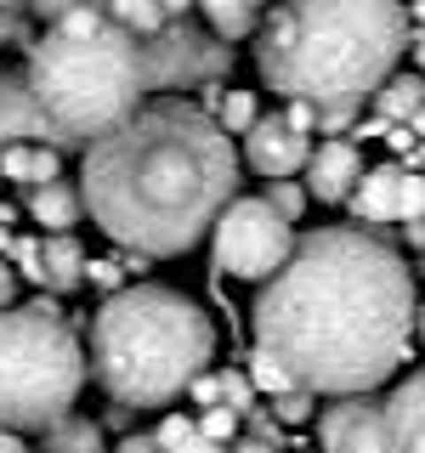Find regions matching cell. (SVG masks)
I'll return each instance as SVG.
<instances>
[{
	"mask_svg": "<svg viewBox=\"0 0 425 453\" xmlns=\"http://www.w3.org/2000/svg\"><path fill=\"white\" fill-rule=\"evenodd\" d=\"M23 6H28V18H35V23H57L63 12L85 6V0H23Z\"/></svg>",
	"mask_w": 425,
	"mask_h": 453,
	"instance_id": "836d02e7",
	"label": "cell"
},
{
	"mask_svg": "<svg viewBox=\"0 0 425 453\" xmlns=\"http://www.w3.org/2000/svg\"><path fill=\"white\" fill-rule=\"evenodd\" d=\"M244 363H250L244 374L255 380V391H267V396H278V391H290V386H295V374H290V368H283L267 346H250V357H244Z\"/></svg>",
	"mask_w": 425,
	"mask_h": 453,
	"instance_id": "cb8c5ba5",
	"label": "cell"
},
{
	"mask_svg": "<svg viewBox=\"0 0 425 453\" xmlns=\"http://www.w3.org/2000/svg\"><path fill=\"white\" fill-rule=\"evenodd\" d=\"M425 216V176L420 170H403V188H397V221Z\"/></svg>",
	"mask_w": 425,
	"mask_h": 453,
	"instance_id": "f1b7e54d",
	"label": "cell"
},
{
	"mask_svg": "<svg viewBox=\"0 0 425 453\" xmlns=\"http://www.w3.org/2000/svg\"><path fill=\"white\" fill-rule=\"evenodd\" d=\"M267 204L278 210V216H290V221H301L306 216V204H312V193H306V181H290V176H267Z\"/></svg>",
	"mask_w": 425,
	"mask_h": 453,
	"instance_id": "d4e9b609",
	"label": "cell"
},
{
	"mask_svg": "<svg viewBox=\"0 0 425 453\" xmlns=\"http://www.w3.org/2000/svg\"><path fill=\"white\" fill-rule=\"evenodd\" d=\"M368 103H375V113H380V119H391V125L414 119V113L425 108V74H397V68H391Z\"/></svg>",
	"mask_w": 425,
	"mask_h": 453,
	"instance_id": "ffe728a7",
	"label": "cell"
},
{
	"mask_svg": "<svg viewBox=\"0 0 425 453\" xmlns=\"http://www.w3.org/2000/svg\"><path fill=\"white\" fill-rule=\"evenodd\" d=\"M420 273H425V255H420Z\"/></svg>",
	"mask_w": 425,
	"mask_h": 453,
	"instance_id": "bcb514c9",
	"label": "cell"
},
{
	"mask_svg": "<svg viewBox=\"0 0 425 453\" xmlns=\"http://www.w3.org/2000/svg\"><path fill=\"white\" fill-rule=\"evenodd\" d=\"M85 380H91V357L63 306L46 301V289L23 306H0V425L46 431L57 414L80 403Z\"/></svg>",
	"mask_w": 425,
	"mask_h": 453,
	"instance_id": "8992f818",
	"label": "cell"
},
{
	"mask_svg": "<svg viewBox=\"0 0 425 453\" xmlns=\"http://www.w3.org/2000/svg\"><path fill=\"white\" fill-rule=\"evenodd\" d=\"M165 12H170V18H188V12H193V0H165Z\"/></svg>",
	"mask_w": 425,
	"mask_h": 453,
	"instance_id": "60d3db41",
	"label": "cell"
},
{
	"mask_svg": "<svg viewBox=\"0 0 425 453\" xmlns=\"http://www.w3.org/2000/svg\"><path fill=\"white\" fill-rule=\"evenodd\" d=\"M85 278H91L97 283V289H120V266H113V261H85Z\"/></svg>",
	"mask_w": 425,
	"mask_h": 453,
	"instance_id": "d590c367",
	"label": "cell"
},
{
	"mask_svg": "<svg viewBox=\"0 0 425 453\" xmlns=\"http://www.w3.org/2000/svg\"><path fill=\"white\" fill-rule=\"evenodd\" d=\"M40 453H108V442H103V425L68 408L40 431Z\"/></svg>",
	"mask_w": 425,
	"mask_h": 453,
	"instance_id": "d6986e66",
	"label": "cell"
},
{
	"mask_svg": "<svg viewBox=\"0 0 425 453\" xmlns=\"http://www.w3.org/2000/svg\"><path fill=\"white\" fill-rule=\"evenodd\" d=\"M0 6H23V0H0Z\"/></svg>",
	"mask_w": 425,
	"mask_h": 453,
	"instance_id": "f6af8a7d",
	"label": "cell"
},
{
	"mask_svg": "<svg viewBox=\"0 0 425 453\" xmlns=\"http://www.w3.org/2000/svg\"><path fill=\"white\" fill-rule=\"evenodd\" d=\"M283 113H290V125H295V131H318V108H312L306 103V96H290V108H283Z\"/></svg>",
	"mask_w": 425,
	"mask_h": 453,
	"instance_id": "e575fe53",
	"label": "cell"
},
{
	"mask_svg": "<svg viewBox=\"0 0 425 453\" xmlns=\"http://www.w3.org/2000/svg\"><path fill=\"white\" fill-rule=\"evenodd\" d=\"M23 210L40 221V233H74V226L85 221V193H80V181L51 176V181L23 188Z\"/></svg>",
	"mask_w": 425,
	"mask_h": 453,
	"instance_id": "9a60e30c",
	"label": "cell"
},
{
	"mask_svg": "<svg viewBox=\"0 0 425 453\" xmlns=\"http://www.w3.org/2000/svg\"><path fill=\"white\" fill-rule=\"evenodd\" d=\"M12 261L23 278H35L46 295H74L85 283V250L74 233H40V238H12Z\"/></svg>",
	"mask_w": 425,
	"mask_h": 453,
	"instance_id": "30bf717a",
	"label": "cell"
},
{
	"mask_svg": "<svg viewBox=\"0 0 425 453\" xmlns=\"http://www.w3.org/2000/svg\"><path fill=\"white\" fill-rule=\"evenodd\" d=\"M273 414H278L283 425H306V419H318V391H306V386L278 391V396H273Z\"/></svg>",
	"mask_w": 425,
	"mask_h": 453,
	"instance_id": "484cf974",
	"label": "cell"
},
{
	"mask_svg": "<svg viewBox=\"0 0 425 453\" xmlns=\"http://www.w3.org/2000/svg\"><path fill=\"white\" fill-rule=\"evenodd\" d=\"M227 453H278V448L261 442V436H233V442H227Z\"/></svg>",
	"mask_w": 425,
	"mask_h": 453,
	"instance_id": "74e56055",
	"label": "cell"
},
{
	"mask_svg": "<svg viewBox=\"0 0 425 453\" xmlns=\"http://www.w3.org/2000/svg\"><path fill=\"white\" fill-rule=\"evenodd\" d=\"M414 266L380 233L318 226L295 233L290 261L261 278L250 306L255 346L318 396L380 391L414 346Z\"/></svg>",
	"mask_w": 425,
	"mask_h": 453,
	"instance_id": "6da1fadb",
	"label": "cell"
},
{
	"mask_svg": "<svg viewBox=\"0 0 425 453\" xmlns=\"http://www.w3.org/2000/svg\"><path fill=\"white\" fill-rule=\"evenodd\" d=\"M23 74L57 153H85L153 96L142 40L108 18V0H85L46 23L23 51Z\"/></svg>",
	"mask_w": 425,
	"mask_h": 453,
	"instance_id": "277c9868",
	"label": "cell"
},
{
	"mask_svg": "<svg viewBox=\"0 0 425 453\" xmlns=\"http://www.w3.org/2000/svg\"><path fill=\"white\" fill-rule=\"evenodd\" d=\"M397 188H403V165H375L358 176V188H352V216L368 221V226H386L397 221Z\"/></svg>",
	"mask_w": 425,
	"mask_h": 453,
	"instance_id": "2e32d148",
	"label": "cell"
},
{
	"mask_svg": "<svg viewBox=\"0 0 425 453\" xmlns=\"http://www.w3.org/2000/svg\"><path fill=\"white\" fill-rule=\"evenodd\" d=\"M63 176V153L51 142H12L0 148V181H18V188H35V181Z\"/></svg>",
	"mask_w": 425,
	"mask_h": 453,
	"instance_id": "e0dca14e",
	"label": "cell"
},
{
	"mask_svg": "<svg viewBox=\"0 0 425 453\" xmlns=\"http://www.w3.org/2000/svg\"><path fill=\"white\" fill-rule=\"evenodd\" d=\"M358 176H363V153H358L352 136L318 142V148L306 153V165H301V181H306V193L318 198V204H346L352 188H358Z\"/></svg>",
	"mask_w": 425,
	"mask_h": 453,
	"instance_id": "7c38bea8",
	"label": "cell"
},
{
	"mask_svg": "<svg viewBox=\"0 0 425 453\" xmlns=\"http://www.w3.org/2000/svg\"><path fill=\"white\" fill-rule=\"evenodd\" d=\"M205 108L221 119V131H227V136H244L250 125H255V113H261L250 91H221V85H205Z\"/></svg>",
	"mask_w": 425,
	"mask_h": 453,
	"instance_id": "44dd1931",
	"label": "cell"
},
{
	"mask_svg": "<svg viewBox=\"0 0 425 453\" xmlns=\"http://www.w3.org/2000/svg\"><path fill=\"white\" fill-rule=\"evenodd\" d=\"M414 23L403 0H273L255 28V74L278 96H306L318 131H346L403 63Z\"/></svg>",
	"mask_w": 425,
	"mask_h": 453,
	"instance_id": "3957f363",
	"label": "cell"
},
{
	"mask_svg": "<svg viewBox=\"0 0 425 453\" xmlns=\"http://www.w3.org/2000/svg\"><path fill=\"white\" fill-rule=\"evenodd\" d=\"M408 244H414V250H425V216H414V221H408Z\"/></svg>",
	"mask_w": 425,
	"mask_h": 453,
	"instance_id": "ab89813d",
	"label": "cell"
},
{
	"mask_svg": "<svg viewBox=\"0 0 425 453\" xmlns=\"http://www.w3.org/2000/svg\"><path fill=\"white\" fill-rule=\"evenodd\" d=\"M91 380L108 403L165 408L216 363V323L170 283H120L91 318Z\"/></svg>",
	"mask_w": 425,
	"mask_h": 453,
	"instance_id": "5b68a950",
	"label": "cell"
},
{
	"mask_svg": "<svg viewBox=\"0 0 425 453\" xmlns=\"http://www.w3.org/2000/svg\"><path fill=\"white\" fill-rule=\"evenodd\" d=\"M80 193L85 216L125 255L170 261L205 244L216 216L233 204L238 153L205 103L159 91L85 148Z\"/></svg>",
	"mask_w": 425,
	"mask_h": 453,
	"instance_id": "7a4b0ae2",
	"label": "cell"
},
{
	"mask_svg": "<svg viewBox=\"0 0 425 453\" xmlns=\"http://www.w3.org/2000/svg\"><path fill=\"white\" fill-rule=\"evenodd\" d=\"M221 403L233 408L238 419H244L250 408H255V380H250V374H238V368H221Z\"/></svg>",
	"mask_w": 425,
	"mask_h": 453,
	"instance_id": "83f0119b",
	"label": "cell"
},
{
	"mask_svg": "<svg viewBox=\"0 0 425 453\" xmlns=\"http://www.w3.org/2000/svg\"><path fill=\"white\" fill-rule=\"evenodd\" d=\"M108 18L120 28H131L136 40H148L170 23V12H165V0H108Z\"/></svg>",
	"mask_w": 425,
	"mask_h": 453,
	"instance_id": "603a6c76",
	"label": "cell"
},
{
	"mask_svg": "<svg viewBox=\"0 0 425 453\" xmlns=\"http://www.w3.org/2000/svg\"><path fill=\"white\" fill-rule=\"evenodd\" d=\"M0 453H28L23 431H12V425H0Z\"/></svg>",
	"mask_w": 425,
	"mask_h": 453,
	"instance_id": "f35d334b",
	"label": "cell"
},
{
	"mask_svg": "<svg viewBox=\"0 0 425 453\" xmlns=\"http://www.w3.org/2000/svg\"><path fill=\"white\" fill-rule=\"evenodd\" d=\"M408 23H420V28H425V0H408Z\"/></svg>",
	"mask_w": 425,
	"mask_h": 453,
	"instance_id": "7bdbcfd3",
	"label": "cell"
},
{
	"mask_svg": "<svg viewBox=\"0 0 425 453\" xmlns=\"http://www.w3.org/2000/svg\"><path fill=\"white\" fill-rule=\"evenodd\" d=\"M12 142H51L46 119L35 108V91H28L23 63L0 68V148H12Z\"/></svg>",
	"mask_w": 425,
	"mask_h": 453,
	"instance_id": "5bb4252c",
	"label": "cell"
},
{
	"mask_svg": "<svg viewBox=\"0 0 425 453\" xmlns=\"http://www.w3.org/2000/svg\"><path fill=\"white\" fill-rule=\"evenodd\" d=\"M380 419H386V453H425V368L380 396Z\"/></svg>",
	"mask_w": 425,
	"mask_h": 453,
	"instance_id": "4fadbf2b",
	"label": "cell"
},
{
	"mask_svg": "<svg viewBox=\"0 0 425 453\" xmlns=\"http://www.w3.org/2000/svg\"><path fill=\"white\" fill-rule=\"evenodd\" d=\"M312 153V136L295 131L290 113H255V125L244 131V165L255 176H295Z\"/></svg>",
	"mask_w": 425,
	"mask_h": 453,
	"instance_id": "8fae6325",
	"label": "cell"
},
{
	"mask_svg": "<svg viewBox=\"0 0 425 453\" xmlns=\"http://www.w3.org/2000/svg\"><path fill=\"white\" fill-rule=\"evenodd\" d=\"M244 425H250V436H261V442L283 448V419L273 414V408H250V414H244Z\"/></svg>",
	"mask_w": 425,
	"mask_h": 453,
	"instance_id": "4dcf8cb0",
	"label": "cell"
},
{
	"mask_svg": "<svg viewBox=\"0 0 425 453\" xmlns=\"http://www.w3.org/2000/svg\"><path fill=\"white\" fill-rule=\"evenodd\" d=\"M142 68H148V91H205V85H227L233 74V40H221L210 23L170 18L159 35L142 40Z\"/></svg>",
	"mask_w": 425,
	"mask_h": 453,
	"instance_id": "ba28073f",
	"label": "cell"
},
{
	"mask_svg": "<svg viewBox=\"0 0 425 453\" xmlns=\"http://www.w3.org/2000/svg\"><path fill=\"white\" fill-rule=\"evenodd\" d=\"M408 46H414V63H420V74H425V28H420L414 40H408Z\"/></svg>",
	"mask_w": 425,
	"mask_h": 453,
	"instance_id": "b9f144b4",
	"label": "cell"
},
{
	"mask_svg": "<svg viewBox=\"0 0 425 453\" xmlns=\"http://www.w3.org/2000/svg\"><path fill=\"white\" fill-rule=\"evenodd\" d=\"M414 334H420V346H425V301H420V311H414Z\"/></svg>",
	"mask_w": 425,
	"mask_h": 453,
	"instance_id": "ee69618b",
	"label": "cell"
},
{
	"mask_svg": "<svg viewBox=\"0 0 425 453\" xmlns=\"http://www.w3.org/2000/svg\"><path fill=\"white\" fill-rule=\"evenodd\" d=\"M188 396H193L198 408H216L221 403V374H210V368H205V374H193L188 380Z\"/></svg>",
	"mask_w": 425,
	"mask_h": 453,
	"instance_id": "1f68e13d",
	"label": "cell"
},
{
	"mask_svg": "<svg viewBox=\"0 0 425 453\" xmlns=\"http://www.w3.org/2000/svg\"><path fill=\"white\" fill-rule=\"evenodd\" d=\"M267 6H273V0H193V12L216 28L221 40H250L255 28H261Z\"/></svg>",
	"mask_w": 425,
	"mask_h": 453,
	"instance_id": "ac0fdd59",
	"label": "cell"
},
{
	"mask_svg": "<svg viewBox=\"0 0 425 453\" xmlns=\"http://www.w3.org/2000/svg\"><path fill=\"white\" fill-rule=\"evenodd\" d=\"M108 453H165V448H159V436H153V431H136V425H131V431H125Z\"/></svg>",
	"mask_w": 425,
	"mask_h": 453,
	"instance_id": "d6a6232c",
	"label": "cell"
},
{
	"mask_svg": "<svg viewBox=\"0 0 425 453\" xmlns=\"http://www.w3.org/2000/svg\"><path fill=\"white\" fill-rule=\"evenodd\" d=\"M0 46H35V18L28 6H0Z\"/></svg>",
	"mask_w": 425,
	"mask_h": 453,
	"instance_id": "4316f807",
	"label": "cell"
},
{
	"mask_svg": "<svg viewBox=\"0 0 425 453\" xmlns=\"http://www.w3.org/2000/svg\"><path fill=\"white\" fill-rule=\"evenodd\" d=\"M198 431H205V436H216V442H233V436H238V414H233L227 403H216V408H205Z\"/></svg>",
	"mask_w": 425,
	"mask_h": 453,
	"instance_id": "f546056e",
	"label": "cell"
},
{
	"mask_svg": "<svg viewBox=\"0 0 425 453\" xmlns=\"http://www.w3.org/2000/svg\"><path fill=\"white\" fill-rule=\"evenodd\" d=\"M295 250V221L278 216L267 198H238L216 216L210 226V266L227 278H244V283H261L273 278Z\"/></svg>",
	"mask_w": 425,
	"mask_h": 453,
	"instance_id": "52a82bcc",
	"label": "cell"
},
{
	"mask_svg": "<svg viewBox=\"0 0 425 453\" xmlns=\"http://www.w3.org/2000/svg\"><path fill=\"white\" fill-rule=\"evenodd\" d=\"M12 301H18V266L0 261V306H12Z\"/></svg>",
	"mask_w": 425,
	"mask_h": 453,
	"instance_id": "8d00e7d4",
	"label": "cell"
},
{
	"mask_svg": "<svg viewBox=\"0 0 425 453\" xmlns=\"http://www.w3.org/2000/svg\"><path fill=\"white\" fill-rule=\"evenodd\" d=\"M153 436H159L165 453H227V442L205 436V431H198V419H188V414H165Z\"/></svg>",
	"mask_w": 425,
	"mask_h": 453,
	"instance_id": "7402d4cb",
	"label": "cell"
},
{
	"mask_svg": "<svg viewBox=\"0 0 425 453\" xmlns=\"http://www.w3.org/2000/svg\"><path fill=\"white\" fill-rule=\"evenodd\" d=\"M318 442H323V453H386L380 396L352 391V396H335L329 408H318Z\"/></svg>",
	"mask_w": 425,
	"mask_h": 453,
	"instance_id": "9c48e42d",
	"label": "cell"
}]
</instances>
